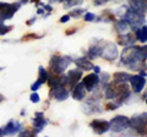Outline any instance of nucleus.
<instances>
[{
	"mask_svg": "<svg viewBox=\"0 0 147 137\" xmlns=\"http://www.w3.org/2000/svg\"><path fill=\"white\" fill-rule=\"evenodd\" d=\"M129 5L132 10L137 12L146 13V0H129Z\"/></svg>",
	"mask_w": 147,
	"mask_h": 137,
	"instance_id": "18",
	"label": "nucleus"
},
{
	"mask_svg": "<svg viewBox=\"0 0 147 137\" xmlns=\"http://www.w3.org/2000/svg\"><path fill=\"white\" fill-rule=\"evenodd\" d=\"M130 127V119L124 115H117L109 121V130L114 134L125 132Z\"/></svg>",
	"mask_w": 147,
	"mask_h": 137,
	"instance_id": "4",
	"label": "nucleus"
},
{
	"mask_svg": "<svg viewBox=\"0 0 147 137\" xmlns=\"http://www.w3.org/2000/svg\"><path fill=\"white\" fill-rule=\"evenodd\" d=\"M146 47H137L132 44L123 50L120 55V62L130 70H141V68H145V66L142 67V62H146Z\"/></svg>",
	"mask_w": 147,
	"mask_h": 137,
	"instance_id": "1",
	"label": "nucleus"
},
{
	"mask_svg": "<svg viewBox=\"0 0 147 137\" xmlns=\"http://www.w3.org/2000/svg\"><path fill=\"white\" fill-rule=\"evenodd\" d=\"M82 70L81 68H74V70H70L67 72L66 76V86H70V87H74L76 83H79L81 77H82Z\"/></svg>",
	"mask_w": 147,
	"mask_h": 137,
	"instance_id": "14",
	"label": "nucleus"
},
{
	"mask_svg": "<svg viewBox=\"0 0 147 137\" xmlns=\"http://www.w3.org/2000/svg\"><path fill=\"white\" fill-rule=\"evenodd\" d=\"M44 12H45L44 9H38V10H37V13H38V15H44Z\"/></svg>",
	"mask_w": 147,
	"mask_h": 137,
	"instance_id": "40",
	"label": "nucleus"
},
{
	"mask_svg": "<svg viewBox=\"0 0 147 137\" xmlns=\"http://www.w3.org/2000/svg\"><path fill=\"white\" fill-rule=\"evenodd\" d=\"M45 11H48V12H52L53 11V7L52 5H49V4H43V6H42Z\"/></svg>",
	"mask_w": 147,
	"mask_h": 137,
	"instance_id": "35",
	"label": "nucleus"
},
{
	"mask_svg": "<svg viewBox=\"0 0 147 137\" xmlns=\"http://www.w3.org/2000/svg\"><path fill=\"white\" fill-rule=\"evenodd\" d=\"M115 30L119 34H126L130 32V25L127 24L125 19H120L115 21Z\"/></svg>",
	"mask_w": 147,
	"mask_h": 137,
	"instance_id": "20",
	"label": "nucleus"
},
{
	"mask_svg": "<svg viewBox=\"0 0 147 137\" xmlns=\"http://www.w3.org/2000/svg\"><path fill=\"white\" fill-rule=\"evenodd\" d=\"M84 20L86 22H92L96 20V15L92 12H85V16H84Z\"/></svg>",
	"mask_w": 147,
	"mask_h": 137,
	"instance_id": "28",
	"label": "nucleus"
},
{
	"mask_svg": "<svg viewBox=\"0 0 147 137\" xmlns=\"http://www.w3.org/2000/svg\"><path fill=\"white\" fill-rule=\"evenodd\" d=\"M119 107H120V104L117 103L115 100H114V102H112V103H108V104H107V109H108V110H115V109H118Z\"/></svg>",
	"mask_w": 147,
	"mask_h": 137,
	"instance_id": "30",
	"label": "nucleus"
},
{
	"mask_svg": "<svg viewBox=\"0 0 147 137\" xmlns=\"http://www.w3.org/2000/svg\"><path fill=\"white\" fill-rule=\"evenodd\" d=\"M72 62L75 64L79 68H81V70H84V71H90V70H92V67H93V64H92L87 58L75 59V60H72Z\"/></svg>",
	"mask_w": 147,
	"mask_h": 137,
	"instance_id": "17",
	"label": "nucleus"
},
{
	"mask_svg": "<svg viewBox=\"0 0 147 137\" xmlns=\"http://www.w3.org/2000/svg\"><path fill=\"white\" fill-rule=\"evenodd\" d=\"M50 98H55L59 102H63L69 98V91L66 88V86L64 85H59L57 87L50 88Z\"/></svg>",
	"mask_w": 147,
	"mask_h": 137,
	"instance_id": "8",
	"label": "nucleus"
},
{
	"mask_svg": "<svg viewBox=\"0 0 147 137\" xmlns=\"http://www.w3.org/2000/svg\"><path fill=\"white\" fill-rule=\"evenodd\" d=\"M22 129H24V125H22V122L17 121V120H10L1 129L3 131V135H15V134H18Z\"/></svg>",
	"mask_w": 147,
	"mask_h": 137,
	"instance_id": "11",
	"label": "nucleus"
},
{
	"mask_svg": "<svg viewBox=\"0 0 147 137\" xmlns=\"http://www.w3.org/2000/svg\"><path fill=\"white\" fill-rule=\"evenodd\" d=\"M99 81H100V79H99L98 74H90V75H87L86 77H84V81H82V83H84L86 91L92 92V91H93L98 86Z\"/></svg>",
	"mask_w": 147,
	"mask_h": 137,
	"instance_id": "13",
	"label": "nucleus"
},
{
	"mask_svg": "<svg viewBox=\"0 0 147 137\" xmlns=\"http://www.w3.org/2000/svg\"><path fill=\"white\" fill-rule=\"evenodd\" d=\"M126 11H127V6H125V5H124V6H121V7H119V10H118L115 13H117V15H118L119 17H121V19H123Z\"/></svg>",
	"mask_w": 147,
	"mask_h": 137,
	"instance_id": "31",
	"label": "nucleus"
},
{
	"mask_svg": "<svg viewBox=\"0 0 147 137\" xmlns=\"http://www.w3.org/2000/svg\"><path fill=\"white\" fill-rule=\"evenodd\" d=\"M135 38L136 40H139L141 43H146L147 40V27L144 25L139 27L137 30H135Z\"/></svg>",
	"mask_w": 147,
	"mask_h": 137,
	"instance_id": "23",
	"label": "nucleus"
},
{
	"mask_svg": "<svg viewBox=\"0 0 147 137\" xmlns=\"http://www.w3.org/2000/svg\"><path fill=\"white\" fill-rule=\"evenodd\" d=\"M123 19L126 20V22L130 25V28L134 31L145 25V15L141 12L132 10V9H127V11L125 12Z\"/></svg>",
	"mask_w": 147,
	"mask_h": 137,
	"instance_id": "3",
	"label": "nucleus"
},
{
	"mask_svg": "<svg viewBox=\"0 0 147 137\" xmlns=\"http://www.w3.org/2000/svg\"><path fill=\"white\" fill-rule=\"evenodd\" d=\"M1 70H3V67H0V71H1Z\"/></svg>",
	"mask_w": 147,
	"mask_h": 137,
	"instance_id": "47",
	"label": "nucleus"
},
{
	"mask_svg": "<svg viewBox=\"0 0 147 137\" xmlns=\"http://www.w3.org/2000/svg\"><path fill=\"white\" fill-rule=\"evenodd\" d=\"M100 47H102V52H100V56L108 61H114L118 58V48L113 42H105V40H100Z\"/></svg>",
	"mask_w": 147,
	"mask_h": 137,
	"instance_id": "5",
	"label": "nucleus"
},
{
	"mask_svg": "<svg viewBox=\"0 0 147 137\" xmlns=\"http://www.w3.org/2000/svg\"><path fill=\"white\" fill-rule=\"evenodd\" d=\"M20 7H21L20 3H13V4L4 3V6L1 7V10H0V20L1 21L11 20Z\"/></svg>",
	"mask_w": 147,
	"mask_h": 137,
	"instance_id": "7",
	"label": "nucleus"
},
{
	"mask_svg": "<svg viewBox=\"0 0 147 137\" xmlns=\"http://www.w3.org/2000/svg\"><path fill=\"white\" fill-rule=\"evenodd\" d=\"M69 21H70V15H65V16H63L60 19L61 24H66V22H69Z\"/></svg>",
	"mask_w": 147,
	"mask_h": 137,
	"instance_id": "36",
	"label": "nucleus"
},
{
	"mask_svg": "<svg viewBox=\"0 0 147 137\" xmlns=\"http://www.w3.org/2000/svg\"><path fill=\"white\" fill-rule=\"evenodd\" d=\"M57 1H58V3H63V1H64V0H57Z\"/></svg>",
	"mask_w": 147,
	"mask_h": 137,
	"instance_id": "46",
	"label": "nucleus"
},
{
	"mask_svg": "<svg viewBox=\"0 0 147 137\" xmlns=\"http://www.w3.org/2000/svg\"><path fill=\"white\" fill-rule=\"evenodd\" d=\"M12 30V26H6L5 24H4V21L0 20V36H4L9 33Z\"/></svg>",
	"mask_w": 147,
	"mask_h": 137,
	"instance_id": "27",
	"label": "nucleus"
},
{
	"mask_svg": "<svg viewBox=\"0 0 147 137\" xmlns=\"http://www.w3.org/2000/svg\"><path fill=\"white\" fill-rule=\"evenodd\" d=\"M130 83H131V89L134 93H140L142 92V89L145 88L146 85V79L141 75H134L130 76Z\"/></svg>",
	"mask_w": 147,
	"mask_h": 137,
	"instance_id": "12",
	"label": "nucleus"
},
{
	"mask_svg": "<svg viewBox=\"0 0 147 137\" xmlns=\"http://www.w3.org/2000/svg\"><path fill=\"white\" fill-rule=\"evenodd\" d=\"M30 1H32V3H34V4H37V3H39L40 0H30Z\"/></svg>",
	"mask_w": 147,
	"mask_h": 137,
	"instance_id": "42",
	"label": "nucleus"
},
{
	"mask_svg": "<svg viewBox=\"0 0 147 137\" xmlns=\"http://www.w3.org/2000/svg\"><path fill=\"white\" fill-rule=\"evenodd\" d=\"M74 59L70 56H59V55H53L49 61V66L52 68V71L55 75H61L64 71L67 68V66L72 62Z\"/></svg>",
	"mask_w": 147,
	"mask_h": 137,
	"instance_id": "2",
	"label": "nucleus"
},
{
	"mask_svg": "<svg viewBox=\"0 0 147 137\" xmlns=\"http://www.w3.org/2000/svg\"><path fill=\"white\" fill-rule=\"evenodd\" d=\"M48 125V120L44 118V113L42 111H38L34 114V118H33V131L34 134H40L44 127Z\"/></svg>",
	"mask_w": 147,
	"mask_h": 137,
	"instance_id": "9",
	"label": "nucleus"
},
{
	"mask_svg": "<svg viewBox=\"0 0 147 137\" xmlns=\"http://www.w3.org/2000/svg\"><path fill=\"white\" fill-rule=\"evenodd\" d=\"M92 68L94 70V74H99V72H100V67L99 66H94L93 65V67H92Z\"/></svg>",
	"mask_w": 147,
	"mask_h": 137,
	"instance_id": "39",
	"label": "nucleus"
},
{
	"mask_svg": "<svg viewBox=\"0 0 147 137\" xmlns=\"http://www.w3.org/2000/svg\"><path fill=\"white\" fill-rule=\"evenodd\" d=\"M98 21H104V22H112V21H115V19H114V15L110 11L108 10H105L103 13H102V16L99 17V20Z\"/></svg>",
	"mask_w": 147,
	"mask_h": 137,
	"instance_id": "25",
	"label": "nucleus"
},
{
	"mask_svg": "<svg viewBox=\"0 0 147 137\" xmlns=\"http://www.w3.org/2000/svg\"><path fill=\"white\" fill-rule=\"evenodd\" d=\"M71 97L75 100H84L86 98V88L82 82H79L72 87Z\"/></svg>",
	"mask_w": 147,
	"mask_h": 137,
	"instance_id": "16",
	"label": "nucleus"
},
{
	"mask_svg": "<svg viewBox=\"0 0 147 137\" xmlns=\"http://www.w3.org/2000/svg\"><path fill=\"white\" fill-rule=\"evenodd\" d=\"M90 126L97 135H103L107 131H109V121L102 120V119H94V120H92Z\"/></svg>",
	"mask_w": 147,
	"mask_h": 137,
	"instance_id": "10",
	"label": "nucleus"
},
{
	"mask_svg": "<svg viewBox=\"0 0 147 137\" xmlns=\"http://www.w3.org/2000/svg\"><path fill=\"white\" fill-rule=\"evenodd\" d=\"M130 76L127 72H115L113 75V80L112 83H127L129 80H130Z\"/></svg>",
	"mask_w": 147,
	"mask_h": 137,
	"instance_id": "21",
	"label": "nucleus"
},
{
	"mask_svg": "<svg viewBox=\"0 0 147 137\" xmlns=\"http://www.w3.org/2000/svg\"><path fill=\"white\" fill-rule=\"evenodd\" d=\"M3 100H4V97H3L1 94H0V102H3Z\"/></svg>",
	"mask_w": 147,
	"mask_h": 137,
	"instance_id": "43",
	"label": "nucleus"
},
{
	"mask_svg": "<svg viewBox=\"0 0 147 137\" xmlns=\"http://www.w3.org/2000/svg\"><path fill=\"white\" fill-rule=\"evenodd\" d=\"M77 31V28H75V27H72L71 30H67L66 32H65V34H67V36H70V34H72V33H75V32Z\"/></svg>",
	"mask_w": 147,
	"mask_h": 137,
	"instance_id": "37",
	"label": "nucleus"
},
{
	"mask_svg": "<svg viewBox=\"0 0 147 137\" xmlns=\"http://www.w3.org/2000/svg\"><path fill=\"white\" fill-rule=\"evenodd\" d=\"M82 3H84V0H64V1H63L64 9H71L74 6L81 5Z\"/></svg>",
	"mask_w": 147,
	"mask_h": 137,
	"instance_id": "24",
	"label": "nucleus"
},
{
	"mask_svg": "<svg viewBox=\"0 0 147 137\" xmlns=\"http://www.w3.org/2000/svg\"><path fill=\"white\" fill-rule=\"evenodd\" d=\"M109 80H110V75L107 74V72H103V77H102V88L104 87L105 85L109 83Z\"/></svg>",
	"mask_w": 147,
	"mask_h": 137,
	"instance_id": "29",
	"label": "nucleus"
},
{
	"mask_svg": "<svg viewBox=\"0 0 147 137\" xmlns=\"http://www.w3.org/2000/svg\"><path fill=\"white\" fill-rule=\"evenodd\" d=\"M102 47H100V40H96V44H93L87 52V56L90 59H97L100 56Z\"/></svg>",
	"mask_w": 147,
	"mask_h": 137,
	"instance_id": "19",
	"label": "nucleus"
},
{
	"mask_svg": "<svg viewBox=\"0 0 147 137\" xmlns=\"http://www.w3.org/2000/svg\"><path fill=\"white\" fill-rule=\"evenodd\" d=\"M4 6V3H0V10H1V7Z\"/></svg>",
	"mask_w": 147,
	"mask_h": 137,
	"instance_id": "44",
	"label": "nucleus"
},
{
	"mask_svg": "<svg viewBox=\"0 0 147 137\" xmlns=\"http://www.w3.org/2000/svg\"><path fill=\"white\" fill-rule=\"evenodd\" d=\"M28 1H30V0H20V4L22 5V4H27Z\"/></svg>",
	"mask_w": 147,
	"mask_h": 137,
	"instance_id": "41",
	"label": "nucleus"
},
{
	"mask_svg": "<svg viewBox=\"0 0 147 137\" xmlns=\"http://www.w3.org/2000/svg\"><path fill=\"white\" fill-rule=\"evenodd\" d=\"M86 12V9H74V10L69 13L70 17H74V19H79L81 15H84Z\"/></svg>",
	"mask_w": 147,
	"mask_h": 137,
	"instance_id": "26",
	"label": "nucleus"
},
{
	"mask_svg": "<svg viewBox=\"0 0 147 137\" xmlns=\"http://www.w3.org/2000/svg\"><path fill=\"white\" fill-rule=\"evenodd\" d=\"M130 127L134 129L139 135H146V113L141 114V115H135L130 119Z\"/></svg>",
	"mask_w": 147,
	"mask_h": 137,
	"instance_id": "6",
	"label": "nucleus"
},
{
	"mask_svg": "<svg viewBox=\"0 0 147 137\" xmlns=\"http://www.w3.org/2000/svg\"><path fill=\"white\" fill-rule=\"evenodd\" d=\"M18 135H20V136H34L36 134H34V131L33 130H24V131H20V132H18Z\"/></svg>",
	"mask_w": 147,
	"mask_h": 137,
	"instance_id": "32",
	"label": "nucleus"
},
{
	"mask_svg": "<svg viewBox=\"0 0 147 137\" xmlns=\"http://www.w3.org/2000/svg\"><path fill=\"white\" fill-rule=\"evenodd\" d=\"M0 136H3V131H1V129H0Z\"/></svg>",
	"mask_w": 147,
	"mask_h": 137,
	"instance_id": "45",
	"label": "nucleus"
},
{
	"mask_svg": "<svg viewBox=\"0 0 147 137\" xmlns=\"http://www.w3.org/2000/svg\"><path fill=\"white\" fill-rule=\"evenodd\" d=\"M47 80H48V71L45 70L43 66H39V68H38V80L32 85L31 89L33 91V92H36L37 89L40 88V86L44 85L45 82H47Z\"/></svg>",
	"mask_w": 147,
	"mask_h": 137,
	"instance_id": "15",
	"label": "nucleus"
},
{
	"mask_svg": "<svg viewBox=\"0 0 147 137\" xmlns=\"http://www.w3.org/2000/svg\"><path fill=\"white\" fill-rule=\"evenodd\" d=\"M135 36L132 33H126V34H120V37H119V43H120L121 45H124V47H129V45H132L135 44Z\"/></svg>",
	"mask_w": 147,
	"mask_h": 137,
	"instance_id": "22",
	"label": "nucleus"
},
{
	"mask_svg": "<svg viewBox=\"0 0 147 137\" xmlns=\"http://www.w3.org/2000/svg\"><path fill=\"white\" fill-rule=\"evenodd\" d=\"M36 20H37V17H32L31 20H28V21H27V25H28V26H31L32 24H34V22H36Z\"/></svg>",
	"mask_w": 147,
	"mask_h": 137,
	"instance_id": "38",
	"label": "nucleus"
},
{
	"mask_svg": "<svg viewBox=\"0 0 147 137\" xmlns=\"http://www.w3.org/2000/svg\"><path fill=\"white\" fill-rule=\"evenodd\" d=\"M109 0H94L93 4L96 6H100V5H104V4H107Z\"/></svg>",
	"mask_w": 147,
	"mask_h": 137,
	"instance_id": "34",
	"label": "nucleus"
},
{
	"mask_svg": "<svg viewBox=\"0 0 147 137\" xmlns=\"http://www.w3.org/2000/svg\"><path fill=\"white\" fill-rule=\"evenodd\" d=\"M30 100H31L32 103H39V100H40V98H39V94H38V93H36V92H33V93L31 94Z\"/></svg>",
	"mask_w": 147,
	"mask_h": 137,
	"instance_id": "33",
	"label": "nucleus"
}]
</instances>
